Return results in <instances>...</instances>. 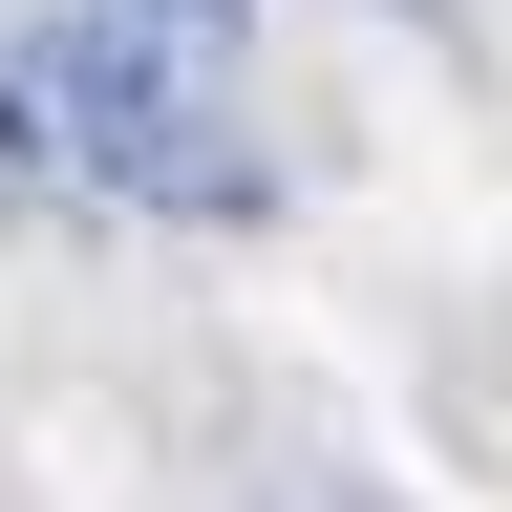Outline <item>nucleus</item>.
<instances>
[{"label":"nucleus","mask_w":512,"mask_h":512,"mask_svg":"<svg viewBox=\"0 0 512 512\" xmlns=\"http://www.w3.org/2000/svg\"><path fill=\"white\" fill-rule=\"evenodd\" d=\"M107 22H150V43H235L256 0H107Z\"/></svg>","instance_id":"nucleus-2"},{"label":"nucleus","mask_w":512,"mask_h":512,"mask_svg":"<svg viewBox=\"0 0 512 512\" xmlns=\"http://www.w3.org/2000/svg\"><path fill=\"white\" fill-rule=\"evenodd\" d=\"M406 22H470V0H406Z\"/></svg>","instance_id":"nucleus-4"},{"label":"nucleus","mask_w":512,"mask_h":512,"mask_svg":"<svg viewBox=\"0 0 512 512\" xmlns=\"http://www.w3.org/2000/svg\"><path fill=\"white\" fill-rule=\"evenodd\" d=\"M22 192H43V171H22V150H0V214H22Z\"/></svg>","instance_id":"nucleus-3"},{"label":"nucleus","mask_w":512,"mask_h":512,"mask_svg":"<svg viewBox=\"0 0 512 512\" xmlns=\"http://www.w3.org/2000/svg\"><path fill=\"white\" fill-rule=\"evenodd\" d=\"M0 150L43 192H128V214H256V150H235V107L192 86V43L107 22V0H64V22L0 43Z\"/></svg>","instance_id":"nucleus-1"}]
</instances>
